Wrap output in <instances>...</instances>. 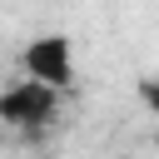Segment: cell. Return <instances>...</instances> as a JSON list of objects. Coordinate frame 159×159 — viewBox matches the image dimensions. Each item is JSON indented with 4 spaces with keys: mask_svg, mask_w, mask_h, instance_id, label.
Listing matches in <instances>:
<instances>
[{
    "mask_svg": "<svg viewBox=\"0 0 159 159\" xmlns=\"http://www.w3.org/2000/svg\"><path fill=\"white\" fill-rule=\"evenodd\" d=\"M60 94H65V89L25 75V80H15L10 89H0V124L25 129V134H30V129H45V124H55V114H60Z\"/></svg>",
    "mask_w": 159,
    "mask_h": 159,
    "instance_id": "obj_1",
    "label": "cell"
},
{
    "mask_svg": "<svg viewBox=\"0 0 159 159\" xmlns=\"http://www.w3.org/2000/svg\"><path fill=\"white\" fill-rule=\"evenodd\" d=\"M139 99H144V104L159 114V80H139Z\"/></svg>",
    "mask_w": 159,
    "mask_h": 159,
    "instance_id": "obj_3",
    "label": "cell"
},
{
    "mask_svg": "<svg viewBox=\"0 0 159 159\" xmlns=\"http://www.w3.org/2000/svg\"><path fill=\"white\" fill-rule=\"evenodd\" d=\"M20 65H25V75H35V80H45V84H55V89H70V84H75L70 35H40V40H30L25 55H20Z\"/></svg>",
    "mask_w": 159,
    "mask_h": 159,
    "instance_id": "obj_2",
    "label": "cell"
}]
</instances>
